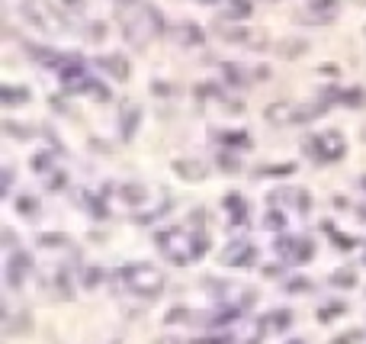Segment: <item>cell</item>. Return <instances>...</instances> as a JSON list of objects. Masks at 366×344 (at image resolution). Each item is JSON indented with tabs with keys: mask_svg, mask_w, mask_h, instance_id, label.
Segmentation results:
<instances>
[{
	"mask_svg": "<svg viewBox=\"0 0 366 344\" xmlns=\"http://www.w3.org/2000/svg\"><path fill=\"white\" fill-rule=\"evenodd\" d=\"M302 149H305V151L312 149L321 161H338V158H344L347 142H344V135H340L338 129H328V132H321V135H315L312 142H305Z\"/></svg>",
	"mask_w": 366,
	"mask_h": 344,
	"instance_id": "cell-4",
	"label": "cell"
},
{
	"mask_svg": "<svg viewBox=\"0 0 366 344\" xmlns=\"http://www.w3.org/2000/svg\"><path fill=\"white\" fill-rule=\"evenodd\" d=\"M218 164H222V171H241V161L235 158V155H218Z\"/></svg>",
	"mask_w": 366,
	"mask_h": 344,
	"instance_id": "cell-16",
	"label": "cell"
},
{
	"mask_svg": "<svg viewBox=\"0 0 366 344\" xmlns=\"http://www.w3.org/2000/svg\"><path fill=\"white\" fill-rule=\"evenodd\" d=\"M174 174H180V180H187V184H199L206 177V164L196 158H180L174 161Z\"/></svg>",
	"mask_w": 366,
	"mask_h": 344,
	"instance_id": "cell-6",
	"label": "cell"
},
{
	"mask_svg": "<svg viewBox=\"0 0 366 344\" xmlns=\"http://www.w3.org/2000/svg\"><path fill=\"white\" fill-rule=\"evenodd\" d=\"M48 164H52V161H48L45 151H42V155H36V161H32V168H36V171H45Z\"/></svg>",
	"mask_w": 366,
	"mask_h": 344,
	"instance_id": "cell-22",
	"label": "cell"
},
{
	"mask_svg": "<svg viewBox=\"0 0 366 344\" xmlns=\"http://www.w3.org/2000/svg\"><path fill=\"white\" fill-rule=\"evenodd\" d=\"M340 13V0H309V7L299 10V23H309V26H328L334 23Z\"/></svg>",
	"mask_w": 366,
	"mask_h": 344,
	"instance_id": "cell-5",
	"label": "cell"
},
{
	"mask_svg": "<svg viewBox=\"0 0 366 344\" xmlns=\"http://www.w3.org/2000/svg\"><path fill=\"white\" fill-rule=\"evenodd\" d=\"M161 251L167 254L174 264H190L196 258V245H193V235H180V232H161L158 235Z\"/></svg>",
	"mask_w": 366,
	"mask_h": 344,
	"instance_id": "cell-3",
	"label": "cell"
},
{
	"mask_svg": "<svg viewBox=\"0 0 366 344\" xmlns=\"http://www.w3.org/2000/svg\"><path fill=\"white\" fill-rule=\"evenodd\" d=\"M331 283H340V287H350V283H354V274H350V270H338V274H331Z\"/></svg>",
	"mask_w": 366,
	"mask_h": 344,
	"instance_id": "cell-18",
	"label": "cell"
},
{
	"mask_svg": "<svg viewBox=\"0 0 366 344\" xmlns=\"http://www.w3.org/2000/svg\"><path fill=\"white\" fill-rule=\"evenodd\" d=\"M23 17L26 23H32L36 29H45V32H68V19L58 13L52 3L45 0H23Z\"/></svg>",
	"mask_w": 366,
	"mask_h": 344,
	"instance_id": "cell-2",
	"label": "cell"
},
{
	"mask_svg": "<svg viewBox=\"0 0 366 344\" xmlns=\"http://www.w3.org/2000/svg\"><path fill=\"white\" fill-rule=\"evenodd\" d=\"M222 260H225V264H238V267H244V264H251L254 260V248L247 242H235V245H228L225 248Z\"/></svg>",
	"mask_w": 366,
	"mask_h": 344,
	"instance_id": "cell-7",
	"label": "cell"
},
{
	"mask_svg": "<svg viewBox=\"0 0 366 344\" xmlns=\"http://www.w3.org/2000/svg\"><path fill=\"white\" fill-rule=\"evenodd\" d=\"M145 196H148V190H145V187H139V184L122 187V200H125V203H132V206L145 203Z\"/></svg>",
	"mask_w": 366,
	"mask_h": 344,
	"instance_id": "cell-15",
	"label": "cell"
},
{
	"mask_svg": "<svg viewBox=\"0 0 366 344\" xmlns=\"http://www.w3.org/2000/svg\"><path fill=\"white\" fill-rule=\"evenodd\" d=\"M122 280L132 293H141V296H158L164 289V274L151 264H132V267L122 270Z\"/></svg>",
	"mask_w": 366,
	"mask_h": 344,
	"instance_id": "cell-1",
	"label": "cell"
},
{
	"mask_svg": "<svg viewBox=\"0 0 366 344\" xmlns=\"http://www.w3.org/2000/svg\"><path fill=\"white\" fill-rule=\"evenodd\" d=\"M100 65H103L116 81H129V75H132V65L122 55H103V58H100Z\"/></svg>",
	"mask_w": 366,
	"mask_h": 344,
	"instance_id": "cell-8",
	"label": "cell"
},
{
	"mask_svg": "<svg viewBox=\"0 0 366 344\" xmlns=\"http://www.w3.org/2000/svg\"><path fill=\"white\" fill-rule=\"evenodd\" d=\"M225 19H247L254 13V3L251 0H225Z\"/></svg>",
	"mask_w": 366,
	"mask_h": 344,
	"instance_id": "cell-13",
	"label": "cell"
},
{
	"mask_svg": "<svg viewBox=\"0 0 366 344\" xmlns=\"http://www.w3.org/2000/svg\"><path fill=\"white\" fill-rule=\"evenodd\" d=\"M65 3H68V7H77V10L84 7V0H65Z\"/></svg>",
	"mask_w": 366,
	"mask_h": 344,
	"instance_id": "cell-23",
	"label": "cell"
},
{
	"mask_svg": "<svg viewBox=\"0 0 366 344\" xmlns=\"http://www.w3.org/2000/svg\"><path fill=\"white\" fill-rule=\"evenodd\" d=\"M0 100H3V106L29 103V90H26V87H10V84H3V87H0Z\"/></svg>",
	"mask_w": 366,
	"mask_h": 344,
	"instance_id": "cell-12",
	"label": "cell"
},
{
	"mask_svg": "<svg viewBox=\"0 0 366 344\" xmlns=\"http://www.w3.org/2000/svg\"><path fill=\"white\" fill-rule=\"evenodd\" d=\"M280 55L283 58H302V55H309V42H305V39H283V42H280Z\"/></svg>",
	"mask_w": 366,
	"mask_h": 344,
	"instance_id": "cell-11",
	"label": "cell"
},
{
	"mask_svg": "<svg viewBox=\"0 0 366 344\" xmlns=\"http://www.w3.org/2000/svg\"><path fill=\"white\" fill-rule=\"evenodd\" d=\"M354 3H366V0H354Z\"/></svg>",
	"mask_w": 366,
	"mask_h": 344,
	"instance_id": "cell-24",
	"label": "cell"
},
{
	"mask_svg": "<svg viewBox=\"0 0 366 344\" xmlns=\"http://www.w3.org/2000/svg\"><path fill=\"white\" fill-rule=\"evenodd\" d=\"M17 206H19V213H23V216H32V213H36V200H29V196H23Z\"/></svg>",
	"mask_w": 366,
	"mask_h": 344,
	"instance_id": "cell-20",
	"label": "cell"
},
{
	"mask_svg": "<svg viewBox=\"0 0 366 344\" xmlns=\"http://www.w3.org/2000/svg\"><path fill=\"white\" fill-rule=\"evenodd\" d=\"M87 39H90V42H100V39H106V26H103V23H90V32H87Z\"/></svg>",
	"mask_w": 366,
	"mask_h": 344,
	"instance_id": "cell-17",
	"label": "cell"
},
{
	"mask_svg": "<svg viewBox=\"0 0 366 344\" xmlns=\"http://www.w3.org/2000/svg\"><path fill=\"white\" fill-rule=\"evenodd\" d=\"M177 36H180V42H187V46H196V42H203V29H199L196 23H183Z\"/></svg>",
	"mask_w": 366,
	"mask_h": 344,
	"instance_id": "cell-14",
	"label": "cell"
},
{
	"mask_svg": "<svg viewBox=\"0 0 366 344\" xmlns=\"http://www.w3.org/2000/svg\"><path fill=\"white\" fill-rule=\"evenodd\" d=\"M23 274H29V258H26V254H13L10 264H7V283H10V287H19Z\"/></svg>",
	"mask_w": 366,
	"mask_h": 344,
	"instance_id": "cell-9",
	"label": "cell"
},
{
	"mask_svg": "<svg viewBox=\"0 0 366 344\" xmlns=\"http://www.w3.org/2000/svg\"><path fill=\"white\" fill-rule=\"evenodd\" d=\"M225 77H228V84H244V81H241V68H238V65H228Z\"/></svg>",
	"mask_w": 366,
	"mask_h": 344,
	"instance_id": "cell-19",
	"label": "cell"
},
{
	"mask_svg": "<svg viewBox=\"0 0 366 344\" xmlns=\"http://www.w3.org/2000/svg\"><path fill=\"white\" fill-rule=\"evenodd\" d=\"M139 120H141V110L135 106V103H125V110H122V135L125 139H132L135 135V129H139Z\"/></svg>",
	"mask_w": 366,
	"mask_h": 344,
	"instance_id": "cell-10",
	"label": "cell"
},
{
	"mask_svg": "<svg viewBox=\"0 0 366 344\" xmlns=\"http://www.w3.org/2000/svg\"><path fill=\"white\" fill-rule=\"evenodd\" d=\"M3 129H7L10 135H17V139H23V135H29V129H23V126H13V122H3Z\"/></svg>",
	"mask_w": 366,
	"mask_h": 344,
	"instance_id": "cell-21",
	"label": "cell"
}]
</instances>
